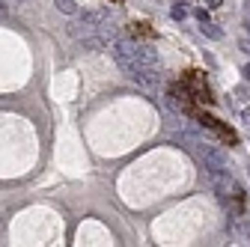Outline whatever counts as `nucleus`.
<instances>
[{"mask_svg": "<svg viewBox=\"0 0 250 247\" xmlns=\"http://www.w3.org/2000/svg\"><path fill=\"white\" fill-rule=\"evenodd\" d=\"M188 89H191V96L200 102V104H214V96H211V89H208V83H206V78H203V72H197V69H191V72H185L182 78H179Z\"/></svg>", "mask_w": 250, "mask_h": 247, "instance_id": "obj_1", "label": "nucleus"}, {"mask_svg": "<svg viewBox=\"0 0 250 247\" xmlns=\"http://www.w3.org/2000/svg\"><path fill=\"white\" fill-rule=\"evenodd\" d=\"M191 116H194V119L200 122V125H203V128H208V131H214V134H217V137H221L224 143H229V146H238V134H235L232 128H227V125H224V122H221V119H214V116H208V113H203V110H197V107H194V113H191Z\"/></svg>", "mask_w": 250, "mask_h": 247, "instance_id": "obj_2", "label": "nucleus"}, {"mask_svg": "<svg viewBox=\"0 0 250 247\" xmlns=\"http://www.w3.org/2000/svg\"><path fill=\"white\" fill-rule=\"evenodd\" d=\"M107 21V12H83L75 24H72V36L75 39H83L89 33H96V30H102Z\"/></svg>", "mask_w": 250, "mask_h": 247, "instance_id": "obj_3", "label": "nucleus"}, {"mask_svg": "<svg viewBox=\"0 0 250 247\" xmlns=\"http://www.w3.org/2000/svg\"><path fill=\"white\" fill-rule=\"evenodd\" d=\"M197 149H200V155H203V161H206V167L208 170H217V167H227V155L221 149H217L214 143H206V140H197L194 143Z\"/></svg>", "mask_w": 250, "mask_h": 247, "instance_id": "obj_4", "label": "nucleus"}, {"mask_svg": "<svg viewBox=\"0 0 250 247\" xmlns=\"http://www.w3.org/2000/svg\"><path fill=\"white\" fill-rule=\"evenodd\" d=\"M128 33L137 36V39H155V30H152L149 24H143V21H137V24L131 21V24H128Z\"/></svg>", "mask_w": 250, "mask_h": 247, "instance_id": "obj_5", "label": "nucleus"}, {"mask_svg": "<svg viewBox=\"0 0 250 247\" xmlns=\"http://www.w3.org/2000/svg\"><path fill=\"white\" fill-rule=\"evenodd\" d=\"M232 104L235 107H244V104H250V89L241 83V86H232Z\"/></svg>", "mask_w": 250, "mask_h": 247, "instance_id": "obj_6", "label": "nucleus"}, {"mask_svg": "<svg viewBox=\"0 0 250 247\" xmlns=\"http://www.w3.org/2000/svg\"><path fill=\"white\" fill-rule=\"evenodd\" d=\"M232 235H235L238 241H244V244H250V221H238V224L232 226Z\"/></svg>", "mask_w": 250, "mask_h": 247, "instance_id": "obj_7", "label": "nucleus"}, {"mask_svg": "<svg viewBox=\"0 0 250 247\" xmlns=\"http://www.w3.org/2000/svg\"><path fill=\"white\" fill-rule=\"evenodd\" d=\"M54 6L62 15H78V0H54Z\"/></svg>", "mask_w": 250, "mask_h": 247, "instance_id": "obj_8", "label": "nucleus"}, {"mask_svg": "<svg viewBox=\"0 0 250 247\" xmlns=\"http://www.w3.org/2000/svg\"><path fill=\"white\" fill-rule=\"evenodd\" d=\"M203 36H208V39H224V33H221V30H217L214 24H208V21H203Z\"/></svg>", "mask_w": 250, "mask_h": 247, "instance_id": "obj_9", "label": "nucleus"}, {"mask_svg": "<svg viewBox=\"0 0 250 247\" xmlns=\"http://www.w3.org/2000/svg\"><path fill=\"white\" fill-rule=\"evenodd\" d=\"M173 18H176V21H185V18H188V9H185V6H173Z\"/></svg>", "mask_w": 250, "mask_h": 247, "instance_id": "obj_10", "label": "nucleus"}, {"mask_svg": "<svg viewBox=\"0 0 250 247\" xmlns=\"http://www.w3.org/2000/svg\"><path fill=\"white\" fill-rule=\"evenodd\" d=\"M241 122H244L247 131H250V104H244V107H241Z\"/></svg>", "mask_w": 250, "mask_h": 247, "instance_id": "obj_11", "label": "nucleus"}, {"mask_svg": "<svg viewBox=\"0 0 250 247\" xmlns=\"http://www.w3.org/2000/svg\"><path fill=\"white\" fill-rule=\"evenodd\" d=\"M238 48H241L244 54H250V39H238Z\"/></svg>", "mask_w": 250, "mask_h": 247, "instance_id": "obj_12", "label": "nucleus"}, {"mask_svg": "<svg viewBox=\"0 0 250 247\" xmlns=\"http://www.w3.org/2000/svg\"><path fill=\"white\" fill-rule=\"evenodd\" d=\"M194 15H197V18H200V21H208V12H206V9H197V12H194Z\"/></svg>", "mask_w": 250, "mask_h": 247, "instance_id": "obj_13", "label": "nucleus"}, {"mask_svg": "<svg viewBox=\"0 0 250 247\" xmlns=\"http://www.w3.org/2000/svg\"><path fill=\"white\" fill-rule=\"evenodd\" d=\"M241 75H244V81L250 83V63H244V69H241Z\"/></svg>", "mask_w": 250, "mask_h": 247, "instance_id": "obj_14", "label": "nucleus"}, {"mask_svg": "<svg viewBox=\"0 0 250 247\" xmlns=\"http://www.w3.org/2000/svg\"><path fill=\"white\" fill-rule=\"evenodd\" d=\"M206 6L208 9H217V6H221V0H206Z\"/></svg>", "mask_w": 250, "mask_h": 247, "instance_id": "obj_15", "label": "nucleus"}, {"mask_svg": "<svg viewBox=\"0 0 250 247\" xmlns=\"http://www.w3.org/2000/svg\"><path fill=\"white\" fill-rule=\"evenodd\" d=\"M6 15V3H3V0H0V18H3Z\"/></svg>", "mask_w": 250, "mask_h": 247, "instance_id": "obj_16", "label": "nucleus"}, {"mask_svg": "<svg viewBox=\"0 0 250 247\" xmlns=\"http://www.w3.org/2000/svg\"><path fill=\"white\" fill-rule=\"evenodd\" d=\"M244 30H247V33H250V18H247V21H244Z\"/></svg>", "mask_w": 250, "mask_h": 247, "instance_id": "obj_17", "label": "nucleus"}, {"mask_svg": "<svg viewBox=\"0 0 250 247\" xmlns=\"http://www.w3.org/2000/svg\"><path fill=\"white\" fill-rule=\"evenodd\" d=\"M247 9H250V0H247Z\"/></svg>", "mask_w": 250, "mask_h": 247, "instance_id": "obj_18", "label": "nucleus"}]
</instances>
